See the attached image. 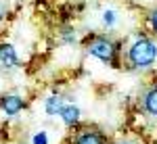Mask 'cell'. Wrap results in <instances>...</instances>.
<instances>
[{
  "label": "cell",
  "mask_w": 157,
  "mask_h": 144,
  "mask_svg": "<svg viewBox=\"0 0 157 144\" xmlns=\"http://www.w3.org/2000/svg\"><path fill=\"white\" fill-rule=\"evenodd\" d=\"M157 63V38L145 31L134 34L124 48V65L130 71H149Z\"/></svg>",
  "instance_id": "6da1fadb"
},
{
  "label": "cell",
  "mask_w": 157,
  "mask_h": 144,
  "mask_svg": "<svg viewBox=\"0 0 157 144\" xmlns=\"http://www.w3.org/2000/svg\"><path fill=\"white\" fill-rule=\"evenodd\" d=\"M82 46H84V52L88 57L101 61L109 67L117 69L124 63V42L109 36V34L92 31V34L82 38Z\"/></svg>",
  "instance_id": "7a4b0ae2"
},
{
  "label": "cell",
  "mask_w": 157,
  "mask_h": 144,
  "mask_svg": "<svg viewBox=\"0 0 157 144\" xmlns=\"http://www.w3.org/2000/svg\"><path fill=\"white\" fill-rule=\"evenodd\" d=\"M25 107H27L25 98L21 94H17V92H6V94L0 96V111H2L6 117H15V115H19Z\"/></svg>",
  "instance_id": "3957f363"
},
{
  "label": "cell",
  "mask_w": 157,
  "mask_h": 144,
  "mask_svg": "<svg viewBox=\"0 0 157 144\" xmlns=\"http://www.w3.org/2000/svg\"><path fill=\"white\" fill-rule=\"evenodd\" d=\"M71 144H107V136L97 127H82L71 136Z\"/></svg>",
  "instance_id": "277c9868"
},
{
  "label": "cell",
  "mask_w": 157,
  "mask_h": 144,
  "mask_svg": "<svg viewBox=\"0 0 157 144\" xmlns=\"http://www.w3.org/2000/svg\"><path fill=\"white\" fill-rule=\"evenodd\" d=\"M0 65L4 69H19L21 67L19 52L11 42H0Z\"/></svg>",
  "instance_id": "5b68a950"
},
{
  "label": "cell",
  "mask_w": 157,
  "mask_h": 144,
  "mask_svg": "<svg viewBox=\"0 0 157 144\" xmlns=\"http://www.w3.org/2000/svg\"><path fill=\"white\" fill-rule=\"evenodd\" d=\"M59 117L67 127H78L80 121H82V111H80L78 105H73V102H65L63 109H61V113H59Z\"/></svg>",
  "instance_id": "8992f818"
},
{
  "label": "cell",
  "mask_w": 157,
  "mask_h": 144,
  "mask_svg": "<svg viewBox=\"0 0 157 144\" xmlns=\"http://www.w3.org/2000/svg\"><path fill=\"white\" fill-rule=\"evenodd\" d=\"M140 105H143V111L151 117H157V84H151L143 92V98H140Z\"/></svg>",
  "instance_id": "52a82bcc"
},
{
  "label": "cell",
  "mask_w": 157,
  "mask_h": 144,
  "mask_svg": "<svg viewBox=\"0 0 157 144\" xmlns=\"http://www.w3.org/2000/svg\"><path fill=\"white\" fill-rule=\"evenodd\" d=\"M65 105V96L59 94V92H52L44 98V113L48 115V117H57L61 113V109Z\"/></svg>",
  "instance_id": "ba28073f"
},
{
  "label": "cell",
  "mask_w": 157,
  "mask_h": 144,
  "mask_svg": "<svg viewBox=\"0 0 157 144\" xmlns=\"http://www.w3.org/2000/svg\"><path fill=\"white\" fill-rule=\"evenodd\" d=\"M117 23H120V13L115 11V9H105V11L101 13V25L105 27V29H113V27H117Z\"/></svg>",
  "instance_id": "9c48e42d"
},
{
  "label": "cell",
  "mask_w": 157,
  "mask_h": 144,
  "mask_svg": "<svg viewBox=\"0 0 157 144\" xmlns=\"http://www.w3.org/2000/svg\"><path fill=\"white\" fill-rule=\"evenodd\" d=\"M59 42L65 44V46H73L78 44V29L73 25H65L59 29Z\"/></svg>",
  "instance_id": "30bf717a"
},
{
  "label": "cell",
  "mask_w": 157,
  "mask_h": 144,
  "mask_svg": "<svg viewBox=\"0 0 157 144\" xmlns=\"http://www.w3.org/2000/svg\"><path fill=\"white\" fill-rule=\"evenodd\" d=\"M145 25H147V29H149V34L157 38V4H153L145 13Z\"/></svg>",
  "instance_id": "8fae6325"
},
{
  "label": "cell",
  "mask_w": 157,
  "mask_h": 144,
  "mask_svg": "<svg viewBox=\"0 0 157 144\" xmlns=\"http://www.w3.org/2000/svg\"><path fill=\"white\" fill-rule=\"evenodd\" d=\"M32 144H48V134L46 132H38L32 138Z\"/></svg>",
  "instance_id": "7c38bea8"
},
{
  "label": "cell",
  "mask_w": 157,
  "mask_h": 144,
  "mask_svg": "<svg viewBox=\"0 0 157 144\" xmlns=\"http://www.w3.org/2000/svg\"><path fill=\"white\" fill-rule=\"evenodd\" d=\"M2 19H4V15H2V11H0V21H2Z\"/></svg>",
  "instance_id": "4fadbf2b"
},
{
  "label": "cell",
  "mask_w": 157,
  "mask_h": 144,
  "mask_svg": "<svg viewBox=\"0 0 157 144\" xmlns=\"http://www.w3.org/2000/svg\"><path fill=\"white\" fill-rule=\"evenodd\" d=\"M113 144H130V142H113Z\"/></svg>",
  "instance_id": "5bb4252c"
}]
</instances>
